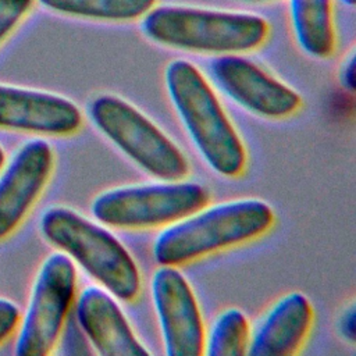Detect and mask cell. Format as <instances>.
I'll list each match as a JSON object with an SVG mask.
<instances>
[{
  "mask_svg": "<svg viewBox=\"0 0 356 356\" xmlns=\"http://www.w3.org/2000/svg\"><path fill=\"white\" fill-rule=\"evenodd\" d=\"M164 83L188 138L209 168L225 178L241 177L248 152L209 78L193 63L175 58L165 65Z\"/></svg>",
  "mask_w": 356,
  "mask_h": 356,
  "instance_id": "cell-1",
  "label": "cell"
},
{
  "mask_svg": "<svg viewBox=\"0 0 356 356\" xmlns=\"http://www.w3.org/2000/svg\"><path fill=\"white\" fill-rule=\"evenodd\" d=\"M275 224L274 209L259 197L206 204L163 227L152 253L160 266H184L266 235Z\"/></svg>",
  "mask_w": 356,
  "mask_h": 356,
  "instance_id": "cell-2",
  "label": "cell"
},
{
  "mask_svg": "<svg viewBox=\"0 0 356 356\" xmlns=\"http://www.w3.org/2000/svg\"><path fill=\"white\" fill-rule=\"evenodd\" d=\"M140 29L156 44L214 57L253 51L270 35L268 21L256 13L182 4H156Z\"/></svg>",
  "mask_w": 356,
  "mask_h": 356,
  "instance_id": "cell-3",
  "label": "cell"
},
{
  "mask_svg": "<svg viewBox=\"0 0 356 356\" xmlns=\"http://www.w3.org/2000/svg\"><path fill=\"white\" fill-rule=\"evenodd\" d=\"M38 227L47 243L67 254L118 300L132 302L139 296L140 270L131 252L107 225L71 207L54 204L43 210Z\"/></svg>",
  "mask_w": 356,
  "mask_h": 356,
  "instance_id": "cell-4",
  "label": "cell"
},
{
  "mask_svg": "<svg viewBox=\"0 0 356 356\" xmlns=\"http://www.w3.org/2000/svg\"><path fill=\"white\" fill-rule=\"evenodd\" d=\"M86 111L95 128L150 177L175 181L189 174L191 164L181 147L125 99L100 93L89 100Z\"/></svg>",
  "mask_w": 356,
  "mask_h": 356,
  "instance_id": "cell-5",
  "label": "cell"
},
{
  "mask_svg": "<svg viewBox=\"0 0 356 356\" xmlns=\"http://www.w3.org/2000/svg\"><path fill=\"white\" fill-rule=\"evenodd\" d=\"M210 191L199 182L175 179L114 186L97 193L90 213L117 229L167 227L210 202Z\"/></svg>",
  "mask_w": 356,
  "mask_h": 356,
  "instance_id": "cell-6",
  "label": "cell"
},
{
  "mask_svg": "<svg viewBox=\"0 0 356 356\" xmlns=\"http://www.w3.org/2000/svg\"><path fill=\"white\" fill-rule=\"evenodd\" d=\"M76 286V267L67 254L56 250L42 260L15 331V355L46 356L54 350L74 307Z\"/></svg>",
  "mask_w": 356,
  "mask_h": 356,
  "instance_id": "cell-7",
  "label": "cell"
},
{
  "mask_svg": "<svg viewBox=\"0 0 356 356\" xmlns=\"http://www.w3.org/2000/svg\"><path fill=\"white\" fill-rule=\"evenodd\" d=\"M207 71L216 89L257 117L284 120L302 107V97L292 86L243 54L216 56Z\"/></svg>",
  "mask_w": 356,
  "mask_h": 356,
  "instance_id": "cell-8",
  "label": "cell"
},
{
  "mask_svg": "<svg viewBox=\"0 0 356 356\" xmlns=\"http://www.w3.org/2000/svg\"><path fill=\"white\" fill-rule=\"evenodd\" d=\"M56 163L51 145L29 138L7 156L0 168V242L25 221L46 189Z\"/></svg>",
  "mask_w": 356,
  "mask_h": 356,
  "instance_id": "cell-9",
  "label": "cell"
},
{
  "mask_svg": "<svg viewBox=\"0 0 356 356\" xmlns=\"http://www.w3.org/2000/svg\"><path fill=\"white\" fill-rule=\"evenodd\" d=\"M150 295L164 352L168 356L203 355L206 328L186 277L175 266L160 264L150 280Z\"/></svg>",
  "mask_w": 356,
  "mask_h": 356,
  "instance_id": "cell-10",
  "label": "cell"
},
{
  "mask_svg": "<svg viewBox=\"0 0 356 356\" xmlns=\"http://www.w3.org/2000/svg\"><path fill=\"white\" fill-rule=\"evenodd\" d=\"M83 122L71 99L33 88L0 83V129L35 136H70Z\"/></svg>",
  "mask_w": 356,
  "mask_h": 356,
  "instance_id": "cell-11",
  "label": "cell"
},
{
  "mask_svg": "<svg viewBox=\"0 0 356 356\" xmlns=\"http://www.w3.org/2000/svg\"><path fill=\"white\" fill-rule=\"evenodd\" d=\"M75 320L86 341L102 356H145L147 348L136 337L118 299L100 285H86L75 299Z\"/></svg>",
  "mask_w": 356,
  "mask_h": 356,
  "instance_id": "cell-12",
  "label": "cell"
},
{
  "mask_svg": "<svg viewBox=\"0 0 356 356\" xmlns=\"http://www.w3.org/2000/svg\"><path fill=\"white\" fill-rule=\"evenodd\" d=\"M313 318V306L305 293L292 291L282 295L250 328L246 355H296L309 338Z\"/></svg>",
  "mask_w": 356,
  "mask_h": 356,
  "instance_id": "cell-13",
  "label": "cell"
},
{
  "mask_svg": "<svg viewBox=\"0 0 356 356\" xmlns=\"http://www.w3.org/2000/svg\"><path fill=\"white\" fill-rule=\"evenodd\" d=\"M289 18L295 40L307 56L323 60L334 54V0H289Z\"/></svg>",
  "mask_w": 356,
  "mask_h": 356,
  "instance_id": "cell-14",
  "label": "cell"
},
{
  "mask_svg": "<svg viewBox=\"0 0 356 356\" xmlns=\"http://www.w3.org/2000/svg\"><path fill=\"white\" fill-rule=\"evenodd\" d=\"M44 8L88 21L131 22L140 19L157 0H38Z\"/></svg>",
  "mask_w": 356,
  "mask_h": 356,
  "instance_id": "cell-15",
  "label": "cell"
},
{
  "mask_svg": "<svg viewBox=\"0 0 356 356\" xmlns=\"http://www.w3.org/2000/svg\"><path fill=\"white\" fill-rule=\"evenodd\" d=\"M250 323L238 307L221 310L204 334L203 355L206 356H243L246 355Z\"/></svg>",
  "mask_w": 356,
  "mask_h": 356,
  "instance_id": "cell-16",
  "label": "cell"
},
{
  "mask_svg": "<svg viewBox=\"0 0 356 356\" xmlns=\"http://www.w3.org/2000/svg\"><path fill=\"white\" fill-rule=\"evenodd\" d=\"M35 0H0V46L29 14Z\"/></svg>",
  "mask_w": 356,
  "mask_h": 356,
  "instance_id": "cell-17",
  "label": "cell"
},
{
  "mask_svg": "<svg viewBox=\"0 0 356 356\" xmlns=\"http://www.w3.org/2000/svg\"><path fill=\"white\" fill-rule=\"evenodd\" d=\"M21 317L18 305L4 296H0V346L7 342L17 331Z\"/></svg>",
  "mask_w": 356,
  "mask_h": 356,
  "instance_id": "cell-18",
  "label": "cell"
},
{
  "mask_svg": "<svg viewBox=\"0 0 356 356\" xmlns=\"http://www.w3.org/2000/svg\"><path fill=\"white\" fill-rule=\"evenodd\" d=\"M338 335L348 343L353 345L356 341V307L353 302H349L338 316L337 320Z\"/></svg>",
  "mask_w": 356,
  "mask_h": 356,
  "instance_id": "cell-19",
  "label": "cell"
},
{
  "mask_svg": "<svg viewBox=\"0 0 356 356\" xmlns=\"http://www.w3.org/2000/svg\"><path fill=\"white\" fill-rule=\"evenodd\" d=\"M355 67H356V63H355V51L349 53L348 57L342 61L341 64V68H339V72H338V79H339V83L341 86L353 93L355 92Z\"/></svg>",
  "mask_w": 356,
  "mask_h": 356,
  "instance_id": "cell-20",
  "label": "cell"
},
{
  "mask_svg": "<svg viewBox=\"0 0 356 356\" xmlns=\"http://www.w3.org/2000/svg\"><path fill=\"white\" fill-rule=\"evenodd\" d=\"M6 159H7V154H6V150H4V147L0 145V168L3 167V164H4V161H6Z\"/></svg>",
  "mask_w": 356,
  "mask_h": 356,
  "instance_id": "cell-21",
  "label": "cell"
},
{
  "mask_svg": "<svg viewBox=\"0 0 356 356\" xmlns=\"http://www.w3.org/2000/svg\"><path fill=\"white\" fill-rule=\"evenodd\" d=\"M242 1H246V3H254V4H260V3H270V1H274V0H242Z\"/></svg>",
  "mask_w": 356,
  "mask_h": 356,
  "instance_id": "cell-22",
  "label": "cell"
},
{
  "mask_svg": "<svg viewBox=\"0 0 356 356\" xmlns=\"http://www.w3.org/2000/svg\"><path fill=\"white\" fill-rule=\"evenodd\" d=\"M343 6H348V7H353L355 6V0H339Z\"/></svg>",
  "mask_w": 356,
  "mask_h": 356,
  "instance_id": "cell-23",
  "label": "cell"
}]
</instances>
